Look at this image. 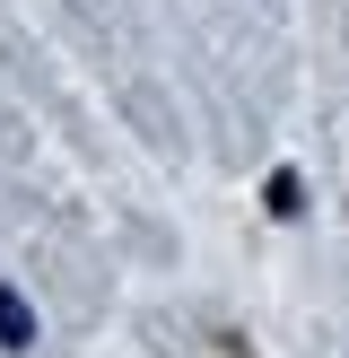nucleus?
Wrapping results in <instances>:
<instances>
[{"label": "nucleus", "mask_w": 349, "mask_h": 358, "mask_svg": "<svg viewBox=\"0 0 349 358\" xmlns=\"http://www.w3.org/2000/svg\"><path fill=\"white\" fill-rule=\"evenodd\" d=\"M0 350H35V315L17 289H0Z\"/></svg>", "instance_id": "1"}]
</instances>
